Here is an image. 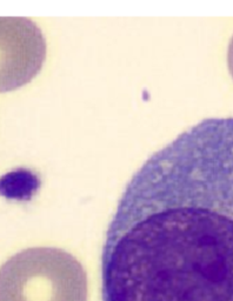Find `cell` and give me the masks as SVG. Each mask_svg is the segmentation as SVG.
Returning <instances> with one entry per match:
<instances>
[{"instance_id":"1","label":"cell","mask_w":233,"mask_h":301,"mask_svg":"<svg viewBox=\"0 0 233 301\" xmlns=\"http://www.w3.org/2000/svg\"><path fill=\"white\" fill-rule=\"evenodd\" d=\"M102 301H233V118L205 119L124 189L101 252Z\"/></svg>"},{"instance_id":"2","label":"cell","mask_w":233,"mask_h":301,"mask_svg":"<svg viewBox=\"0 0 233 301\" xmlns=\"http://www.w3.org/2000/svg\"><path fill=\"white\" fill-rule=\"evenodd\" d=\"M87 274L72 254L32 247L0 267V301H87Z\"/></svg>"},{"instance_id":"3","label":"cell","mask_w":233,"mask_h":301,"mask_svg":"<svg viewBox=\"0 0 233 301\" xmlns=\"http://www.w3.org/2000/svg\"><path fill=\"white\" fill-rule=\"evenodd\" d=\"M45 58V38L32 20L0 17V93L30 82Z\"/></svg>"},{"instance_id":"4","label":"cell","mask_w":233,"mask_h":301,"mask_svg":"<svg viewBox=\"0 0 233 301\" xmlns=\"http://www.w3.org/2000/svg\"><path fill=\"white\" fill-rule=\"evenodd\" d=\"M33 185V176L26 171L8 173L0 179V193L6 196H21Z\"/></svg>"},{"instance_id":"5","label":"cell","mask_w":233,"mask_h":301,"mask_svg":"<svg viewBox=\"0 0 233 301\" xmlns=\"http://www.w3.org/2000/svg\"><path fill=\"white\" fill-rule=\"evenodd\" d=\"M227 65H229V70H230V73L232 75L233 78V37L230 41V45H229V51H227Z\"/></svg>"}]
</instances>
